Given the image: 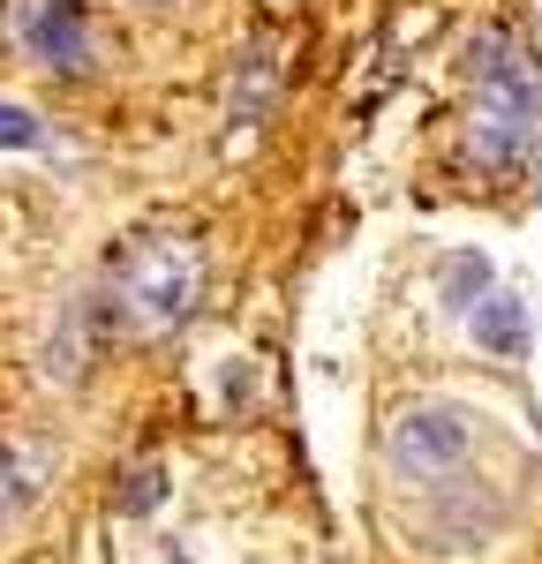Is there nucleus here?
<instances>
[{
	"label": "nucleus",
	"instance_id": "9",
	"mask_svg": "<svg viewBox=\"0 0 542 564\" xmlns=\"http://www.w3.org/2000/svg\"><path fill=\"white\" fill-rule=\"evenodd\" d=\"M151 497H159V475H136L129 489H121V512H143Z\"/></svg>",
	"mask_w": 542,
	"mask_h": 564
},
{
	"label": "nucleus",
	"instance_id": "5",
	"mask_svg": "<svg viewBox=\"0 0 542 564\" xmlns=\"http://www.w3.org/2000/svg\"><path fill=\"white\" fill-rule=\"evenodd\" d=\"M475 339H483L490 354H520V302L497 294L490 308H475Z\"/></svg>",
	"mask_w": 542,
	"mask_h": 564
},
{
	"label": "nucleus",
	"instance_id": "2",
	"mask_svg": "<svg viewBox=\"0 0 542 564\" xmlns=\"http://www.w3.org/2000/svg\"><path fill=\"white\" fill-rule=\"evenodd\" d=\"M475 452V414L467 406H445V399H422L406 406L400 422L384 430V467L392 481H445L467 467Z\"/></svg>",
	"mask_w": 542,
	"mask_h": 564
},
{
	"label": "nucleus",
	"instance_id": "4",
	"mask_svg": "<svg viewBox=\"0 0 542 564\" xmlns=\"http://www.w3.org/2000/svg\"><path fill=\"white\" fill-rule=\"evenodd\" d=\"M23 45H31V61H39V68L76 76V68L90 61L84 0H31V15H23Z\"/></svg>",
	"mask_w": 542,
	"mask_h": 564
},
{
	"label": "nucleus",
	"instance_id": "6",
	"mask_svg": "<svg viewBox=\"0 0 542 564\" xmlns=\"http://www.w3.org/2000/svg\"><path fill=\"white\" fill-rule=\"evenodd\" d=\"M31 143H45V121L31 106H8L0 98V151H31Z\"/></svg>",
	"mask_w": 542,
	"mask_h": 564
},
{
	"label": "nucleus",
	"instance_id": "7",
	"mask_svg": "<svg viewBox=\"0 0 542 564\" xmlns=\"http://www.w3.org/2000/svg\"><path fill=\"white\" fill-rule=\"evenodd\" d=\"M467 294H483V257H459V263H452V308H475Z\"/></svg>",
	"mask_w": 542,
	"mask_h": 564
},
{
	"label": "nucleus",
	"instance_id": "3",
	"mask_svg": "<svg viewBox=\"0 0 542 564\" xmlns=\"http://www.w3.org/2000/svg\"><path fill=\"white\" fill-rule=\"evenodd\" d=\"M196 308V249L181 241H143L129 263H121V316L143 324V332H166Z\"/></svg>",
	"mask_w": 542,
	"mask_h": 564
},
{
	"label": "nucleus",
	"instance_id": "8",
	"mask_svg": "<svg viewBox=\"0 0 542 564\" xmlns=\"http://www.w3.org/2000/svg\"><path fill=\"white\" fill-rule=\"evenodd\" d=\"M15 505H23V481H15V467L0 459V527L15 520Z\"/></svg>",
	"mask_w": 542,
	"mask_h": 564
},
{
	"label": "nucleus",
	"instance_id": "1",
	"mask_svg": "<svg viewBox=\"0 0 542 564\" xmlns=\"http://www.w3.org/2000/svg\"><path fill=\"white\" fill-rule=\"evenodd\" d=\"M535 143H542V90H535V76H528L512 53H490L483 76H475V106H467V151H475V166L512 174V166H528Z\"/></svg>",
	"mask_w": 542,
	"mask_h": 564
}]
</instances>
